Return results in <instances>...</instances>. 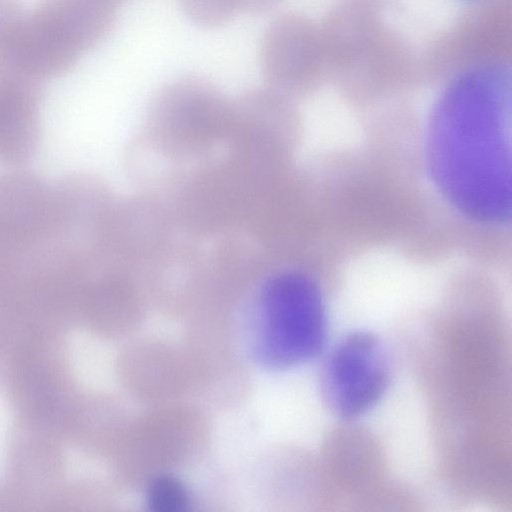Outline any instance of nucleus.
Segmentation results:
<instances>
[{"instance_id":"f257e3e1","label":"nucleus","mask_w":512,"mask_h":512,"mask_svg":"<svg viewBox=\"0 0 512 512\" xmlns=\"http://www.w3.org/2000/svg\"><path fill=\"white\" fill-rule=\"evenodd\" d=\"M444 116L431 138L438 181L466 212L504 218L509 211L510 128L500 116Z\"/></svg>"},{"instance_id":"f03ea898","label":"nucleus","mask_w":512,"mask_h":512,"mask_svg":"<svg viewBox=\"0 0 512 512\" xmlns=\"http://www.w3.org/2000/svg\"><path fill=\"white\" fill-rule=\"evenodd\" d=\"M252 332L256 361L271 370H285L315 358L327 334L321 292L309 278L282 273L263 287Z\"/></svg>"},{"instance_id":"7ed1b4c3","label":"nucleus","mask_w":512,"mask_h":512,"mask_svg":"<svg viewBox=\"0 0 512 512\" xmlns=\"http://www.w3.org/2000/svg\"><path fill=\"white\" fill-rule=\"evenodd\" d=\"M115 0H41L26 13L10 68L39 82L69 71L111 30Z\"/></svg>"},{"instance_id":"20e7f679","label":"nucleus","mask_w":512,"mask_h":512,"mask_svg":"<svg viewBox=\"0 0 512 512\" xmlns=\"http://www.w3.org/2000/svg\"><path fill=\"white\" fill-rule=\"evenodd\" d=\"M392 374L389 351L370 331L345 336L328 354L320 373V393L335 416L354 419L373 408Z\"/></svg>"},{"instance_id":"39448f33","label":"nucleus","mask_w":512,"mask_h":512,"mask_svg":"<svg viewBox=\"0 0 512 512\" xmlns=\"http://www.w3.org/2000/svg\"><path fill=\"white\" fill-rule=\"evenodd\" d=\"M56 235L54 185L26 172L0 176V258L30 252Z\"/></svg>"},{"instance_id":"423d86ee","label":"nucleus","mask_w":512,"mask_h":512,"mask_svg":"<svg viewBox=\"0 0 512 512\" xmlns=\"http://www.w3.org/2000/svg\"><path fill=\"white\" fill-rule=\"evenodd\" d=\"M39 81L0 67V161L21 164L34 155L39 139Z\"/></svg>"},{"instance_id":"0eeeda50","label":"nucleus","mask_w":512,"mask_h":512,"mask_svg":"<svg viewBox=\"0 0 512 512\" xmlns=\"http://www.w3.org/2000/svg\"><path fill=\"white\" fill-rule=\"evenodd\" d=\"M310 37L304 23L290 16L276 19L261 44V64L267 79L281 87L305 77L310 66Z\"/></svg>"},{"instance_id":"6e6552de","label":"nucleus","mask_w":512,"mask_h":512,"mask_svg":"<svg viewBox=\"0 0 512 512\" xmlns=\"http://www.w3.org/2000/svg\"><path fill=\"white\" fill-rule=\"evenodd\" d=\"M185 14L194 23L215 28L229 22L240 11L238 0H179Z\"/></svg>"},{"instance_id":"1a4fd4ad","label":"nucleus","mask_w":512,"mask_h":512,"mask_svg":"<svg viewBox=\"0 0 512 512\" xmlns=\"http://www.w3.org/2000/svg\"><path fill=\"white\" fill-rule=\"evenodd\" d=\"M25 16L18 0H0V67L11 66Z\"/></svg>"},{"instance_id":"9d476101","label":"nucleus","mask_w":512,"mask_h":512,"mask_svg":"<svg viewBox=\"0 0 512 512\" xmlns=\"http://www.w3.org/2000/svg\"><path fill=\"white\" fill-rule=\"evenodd\" d=\"M188 501L183 484L171 476L156 477L147 489V503L153 511H183L187 508Z\"/></svg>"},{"instance_id":"9b49d317","label":"nucleus","mask_w":512,"mask_h":512,"mask_svg":"<svg viewBox=\"0 0 512 512\" xmlns=\"http://www.w3.org/2000/svg\"><path fill=\"white\" fill-rule=\"evenodd\" d=\"M240 11L261 13L270 8L276 0H238Z\"/></svg>"},{"instance_id":"f8f14e48","label":"nucleus","mask_w":512,"mask_h":512,"mask_svg":"<svg viewBox=\"0 0 512 512\" xmlns=\"http://www.w3.org/2000/svg\"><path fill=\"white\" fill-rule=\"evenodd\" d=\"M115 1L118 2V1H121V0H115Z\"/></svg>"}]
</instances>
